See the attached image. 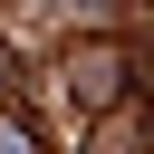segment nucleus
<instances>
[{"label": "nucleus", "mask_w": 154, "mask_h": 154, "mask_svg": "<svg viewBox=\"0 0 154 154\" xmlns=\"http://www.w3.org/2000/svg\"><path fill=\"white\" fill-rule=\"evenodd\" d=\"M0 154H38V144H29V125H19V116H0Z\"/></svg>", "instance_id": "f257e3e1"}]
</instances>
